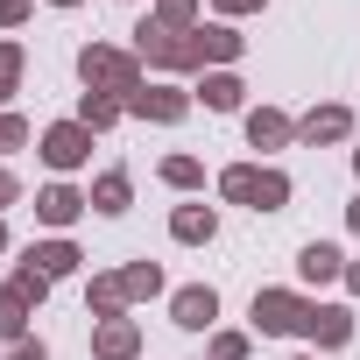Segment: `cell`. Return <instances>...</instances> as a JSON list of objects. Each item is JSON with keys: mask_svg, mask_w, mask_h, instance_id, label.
<instances>
[{"mask_svg": "<svg viewBox=\"0 0 360 360\" xmlns=\"http://www.w3.org/2000/svg\"><path fill=\"white\" fill-rule=\"evenodd\" d=\"M8 360H50V346H43V339H15V346H8Z\"/></svg>", "mask_w": 360, "mask_h": 360, "instance_id": "4dcf8cb0", "label": "cell"}, {"mask_svg": "<svg viewBox=\"0 0 360 360\" xmlns=\"http://www.w3.org/2000/svg\"><path fill=\"white\" fill-rule=\"evenodd\" d=\"M169 325H176V332H219V290H212V283L169 290Z\"/></svg>", "mask_w": 360, "mask_h": 360, "instance_id": "52a82bcc", "label": "cell"}, {"mask_svg": "<svg viewBox=\"0 0 360 360\" xmlns=\"http://www.w3.org/2000/svg\"><path fill=\"white\" fill-rule=\"evenodd\" d=\"M78 85L85 92H113L120 106L148 85V71H141V57L134 50H120V43H85L78 50Z\"/></svg>", "mask_w": 360, "mask_h": 360, "instance_id": "6da1fadb", "label": "cell"}, {"mask_svg": "<svg viewBox=\"0 0 360 360\" xmlns=\"http://www.w3.org/2000/svg\"><path fill=\"white\" fill-rule=\"evenodd\" d=\"M29 269H43L50 283H64V276H78L85 269V255H78V240H64V233H50V240H36L29 255H22Z\"/></svg>", "mask_w": 360, "mask_h": 360, "instance_id": "5bb4252c", "label": "cell"}, {"mask_svg": "<svg viewBox=\"0 0 360 360\" xmlns=\"http://www.w3.org/2000/svg\"><path fill=\"white\" fill-rule=\"evenodd\" d=\"M85 212H92V198H85L78 184H64V176L36 191V226H50V233H71V226H78Z\"/></svg>", "mask_w": 360, "mask_h": 360, "instance_id": "ba28073f", "label": "cell"}, {"mask_svg": "<svg viewBox=\"0 0 360 360\" xmlns=\"http://www.w3.org/2000/svg\"><path fill=\"white\" fill-rule=\"evenodd\" d=\"M120 283H127V304H148V297H162V262H127Z\"/></svg>", "mask_w": 360, "mask_h": 360, "instance_id": "603a6c76", "label": "cell"}, {"mask_svg": "<svg viewBox=\"0 0 360 360\" xmlns=\"http://www.w3.org/2000/svg\"><path fill=\"white\" fill-rule=\"evenodd\" d=\"M169 240L176 248H212L219 240V212L212 205H176L169 212Z\"/></svg>", "mask_w": 360, "mask_h": 360, "instance_id": "2e32d148", "label": "cell"}, {"mask_svg": "<svg viewBox=\"0 0 360 360\" xmlns=\"http://www.w3.org/2000/svg\"><path fill=\"white\" fill-rule=\"evenodd\" d=\"M297 141H304V148H332V141H353V106H339V99L311 106V113L297 120Z\"/></svg>", "mask_w": 360, "mask_h": 360, "instance_id": "30bf717a", "label": "cell"}, {"mask_svg": "<svg viewBox=\"0 0 360 360\" xmlns=\"http://www.w3.org/2000/svg\"><path fill=\"white\" fill-rule=\"evenodd\" d=\"M8 205H22V184H15V169L0 162V212H8Z\"/></svg>", "mask_w": 360, "mask_h": 360, "instance_id": "1f68e13d", "label": "cell"}, {"mask_svg": "<svg viewBox=\"0 0 360 360\" xmlns=\"http://www.w3.org/2000/svg\"><path fill=\"white\" fill-rule=\"evenodd\" d=\"M290 360H318V353H290Z\"/></svg>", "mask_w": 360, "mask_h": 360, "instance_id": "74e56055", "label": "cell"}, {"mask_svg": "<svg viewBox=\"0 0 360 360\" xmlns=\"http://www.w3.org/2000/svg\"><path fill=\"white\" fill-rule=\"evenodd\" d=\"M8 283H15V290H22L29 304H43V297H50V276H43V269H29V262H22V269H15Z\"/></svg>", "mask_w": 360, "mask_h": 360, "instance_id": "83f0119b", "label": "cell"}, {"mask_svg": "<svg viewBox=\"0 0 360 360\" xmlns=\"http://www.w3.org/2000/svg\"><path fill=\"white\" fill-rule=\"evenodd\" d=\"M71 120H85L92 134H113V127L127 120V106H120L113 92H78V113H71Z\"/></svg>", "mask_w": 360, "mask_h": 360, "instance_id": "ffe728a7", "label": "cell"}, {"mask_svg": "<svg viewBox=\"0 0 360 360\" xmlns=\"http://www.w3.org/2000/svg\"><path fill=\"white\" fill-rule=\"evenodd\" d=\"M85 311H92V325H99V318H127V283H120V269H99V276L85 283Z\"/></svg>", "mask_w": 360, "mask_h": 360, "instance_id": "ac0fdd59", "label": "cell"}, {"mask_svg": "<svg viewBox=\"0 0 360 360\" xmlns=\"http://www.w3.org/2000/svg\"><path fill=\"white\" fill-rule=\"evenodd\" d=\"M22 78H29V50L15 36H0V113H8V99L22 92Z\"/></svg>", "mask_w": 360, "mask_h": 360, "instance_id": "44dd1931", "label": "cell"}, {"mask_svg": "<svg viewBox=\"0 0 360 360\" xmlns=\"http://www.w3.org/2000/svg\"><path fill=\"white\" fill-rule=\"evenodd\" d=\"M155 22L176 29V36H191L198 29V0H155Z\"/></svg>", "mask_w": 360, "mask_h": 360, "instance_id": "d4e9b609", "label": "cell"}, {"mask_svg": "<svg viewBox=\"0 0 360 360\" xmlns=\"http://www.w3.org/2000/svg\"><path fill=\"white\" fill-rule=\"evenodd\" d=\"M29 318H36V304L8 283V290H0V339H8V346H15V339H29Z\"/></svg>", "mask_w": 360, "mask_h": 360, "instance_id": "7402d4cb", "label": "cell"}, {"mask_svg": "<svg viewBox=\"0 0 360 360\" xmlns=\"http://www.w3.org/2000/svg\"><path fill=\"white\" fill-rule=\"evenodd\" d=\"M191 92L176 85V78H155V85H141L134 99H127V120H148V127H176V120H191Z\"/></svg>", "mask_w": 360, "mask_h": 360, "instance_id": "8992f818", "label": "cell"}, {"mask_svg": "<svg viewBox=\"0 0 360 360\" xmlns=\"http://www.w3.org/2000/svg\"><path fill=\"white\" fill-rule=\"evenodd\" d=\"M162 184L169 191H198L205 184V162L198 155H162Z\"/></svg>", "mask_w": 360, "mask_h": 360, "instance_id": "cb8c5ba5", "label": "cell"}, {"mask_svg": "<svg viewBox=\"0 0 360 360\" xmlns=\"http://www.w3.org/2000/svg\"><path fill=\"white\" fill-rule=\"evenodd\" d=\"M8 248H15V240H8V219H0V255H8Z\"/></svg>", "mask_w": 360, "mask_h": 360, "instance_id": "e575fe53", "label": "cell"}, {"mask_svg": "<svg viewBox=\"0 0 360 360\" xmlns=\"http://www.w3.org/2000/svg\"><path fill=\"white\" fill-rule=\"evenodd\" d=\"M304 311H311V297H304V290H255L248 325H255L262 339H290V332H304Z\"/></svg>", "mask_w": 360, "mask_h": 360, "instance_id": "277c9868", "label": "cell"}, {"mask_svg": "<svg viewBox=\"0 0 360 360\" xmlns=\"http://www.w3.org/2000/svg\"><path fill=\"white\" fill-rule=\"evenodd\" d=\"M85 198H92V212H106V219H120V212L134 205V176H127V169H99Z\"/></svg>", "mask_w": 360, "mask_h": 360, "instance_id": "d6986e66", "label": "cell"}, {"mask_svg": "<svg viewBox=\"0 0 360 360\" xmlns=\"http://www.w3.org/2000/svg\"><path fill=\"white\" fill-rule=\"evenodd\" d=\"M50 8H85V0H50Z\"/></svg>", "mask_w": 360, "mask_h": 360, "instance_id": "d590c367", "label": "cell"}, {"mask_svg": "<svg viewBox=\"0 0 360 360\" xmlns=\"http://www.w3.org/2000/svg\"><path fill=\"white\" fill-rule=\"evenodd\" d=\"M304 339H311V353L353 346V311H346V304H311V311H304Z\"/></svg>", "mask_w": 360, "mask_h": 360, "instance_id": "8fae6325", "label": "cell"}, {"mask_svg": "<svg viewBox=\"0 0 360 360\" xmlns=\"http://www.w3.org/2000/svg\"><path fill=\"white\" fill-rule=\"evenodd\" d=\"M29 141H36V127H29L22 113H0V162H8L15 148H29Z\"/></svg>", "mask_w": 360, "mask_h": 360, "instance_id": "484cf974", "label": "cell"}, {"mask_svg": "<svg viewBox=\"0 0 360 360\" xmlns=\"http://www.w3.org/2000/svg\"><path fill=\"white\" fill-rule=\"evenodd\" d=\"M92 360H141V318H99L92 325Z\"/></svg>", "mask_w": 360, "mask_h": 360, "instance_id": "4fadbf2b", "label": "cell"}, {"mask_svg": "<svg viewBox=\"0 0 360 360\" xmlns=\"http://www.w3.org/2000/svg\"><path fill=\"white\" fill-rule=\"evenodd\" d=\"M29 15H36V0H0V29H29Z\"/></svg>", "mask_w": 360, "mask_h": 360, "instance_id": "f1b7e54d", "label": "cell"}, {"mask_svg": "<svg viewBox=\"0 0 360 360\" xmlns=\"http://www.w3.org/2000/svg\"><path fill=\"white\" fill-rule=\"evenodd\" d=\"M36 155H43L57 176H71V169L92 162V127H85V120H50V127L36 134Z\"/></svg>", "mask_w": 360, "mask_h": 360, "instance_id": "5b68a950", "label": "cell"}, {"mask_svg": "<svg viewBox=\"0 0 360 360\" xmlns=\"http://www.w3.org/2000/svg\"><path fill=\"white\" fill-rule=\"evenodd\" d=\"M248 148H262V155H276V148H290L297 141V120L283 113V106H248Z\"/></svg>", "mask_w": 360, "mask_h": 360, "instance_id": "7c38bea8", "label": "cell"}, {"mask_svg": "<svg viewBox=\"0 0 360 360\" xmlns=\"http://www.w3.org/2000/svg\"><path fill=\"white\" fill-rule=\"evenodd\" d=\"M212 8H219V22H240V15H262L269 0H212Z\"/></svg>", "mask_w": 360, "mask_h": 360, "instance_id": "f546056e", "label": "cell"}, {"mask_svg": "<svg viewBox=\"0 0 360 360\" xmlns=\"http://www.w3.org/2000/svg\"><path fill=\"white\" fill-rule=\"evenodd\" d=\"M346 290H353V297H360V262H346Z\"/></svg>", "mask_w": 360, "mask_h": 360, "instance_id": "836d02e7", "label": "cell"}, {"mask_svg": "<svg viewBox=\"0 0 360 360\" xmlns=\"http://www.w3.org/2000/svg\"><path fill=\"white\" fill-rule=\"evenodd\" d=\"M191 99H198L205 113H240V106H248V85H240L233 71H205V78L191 85Z\"/></svg>", "mask_w": 360, "mask_h": 360, "instance_id": "e0dca14e", "label": "cell"}, {"mask_svg": "<svg viewBox=\"0 0 360 360\" xmlns=\"http://www.w3.org/2000/svg\"><path fill=\"white\" fill-rule=\"evenodd\" d=\"M346 233H353V240H360V198H353V205H346Z\"/></svg>", "mask_w": 360, "mask_h": 360, "instance_id": "d6a6232c", "label": "cell"}, {"mask_svg": "<svg viewBox=\"0 0 360 360\" xmlns=\"http://www.w3.org/2000/svg\"><path fill=\"white\" fill-rule=\"evenodd\" d=\"M297 276H304L311 290H325V283H346V255H339L332 240H304V248H297Z\"/></svg>", "mask_w": 360, "mask_h": 360, "instance_id": "9a60e30c", "label": "cell"}, {"mask_svg": "<svg viewBox=\"0 0 360 360\" xmlns=\"http://www.w3.org/2000/svg\"><path fill=\"white\" fill-rule=\"evenodd\" d=\"M127 36H134L127 50L141 57V71H162V78H184V71H205V64H198V43H191V36H176V29H162L155 15H141V22L127 29Z\"/></svg>", "mask_w": 360, "mask_h": 360, "instance_id": "3957f363", "label": "cell"}, {"mask_svg": "<svg viewBox=\"0 0 360 360\" xmlns=\"http://www.w3.org/2000/svg\"><path fill=\"white\" fill-rule=\"evenodd\" d=\"M191 43H198V64H205V71H233V64L248 57V36H240L233 22H198Z\"/></svg>", "mask_w": 360, "mask_h": 360, "instance_id": "9c48e42d", "label": "cell"}, {"mask_svg": "<svg viewBox=\"0 0 360 360\" xmlns=\"http://www.w3.org/2000/svg\"><path fill=\"white\" fill-rule=\"evenodd\" d=\"M353 176H360V148H353Z\"/></svg>", "mask_w": 360, "mask_h": 360, "instance_id": "8d00e7d4", "label": "cell"}, {"mask_svg": "<svg viewBox=\"0 0 360 360\" xmlns=\"http://www.w3.org/2000/svg\"><path fill=\"white\" fill-rule=\"evenodd\" d=\"M290 191H297V184H290L276 162H226V169H219V198H226V205H248V212H283Z\"/></svg>", "mask_w": 360, "mask_h": 360, "instance_id": "7a4b0ae2", "label": "cell"}, {"mask_svg": "<svg viewBox=\"0 0 360 360\" xmlns=\"http://www.w3.org/2000/svg\"><path fill=\"white\" fill-rule=\"evenodd\" d=\"M248 353H255L248 332H212V346H205V360H248Z\"/></svg>", "mask_w": 360, "mask_h": 360, "instance_id": "4316f807", "label": "cell"}]
</instances>
